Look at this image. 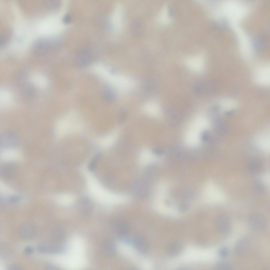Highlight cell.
I'll list each match as a JSON object with an SVG mask.
<instances>
[{"label":"cell","mask_w":270,"mask_h":270,"mask_svg":"<svg viewBox=\"0 0 270 270\" xmlns=\"http://www.w3.org/2000/svg\"><path fill=\"white\" fill-rule=\"evenodd\" d=\"M59 1L57 0H46L45 2L46 7L49 8H54L58 7L59 4Z\"/></svg>","instance_id":"obj_23"},{"label":"cell","mask_w":270,"mask_h":270,"mask_svg":"<svg viewBox=\"0 0 270 270\" xmlns=\"http://www.w3.org/2000/svg\"><path fill=\"white\" fill-rule=\"evenodd\" d=\"M16 139L13 134L7 133L2 135V146L9 147L13 146L16 143Z\"/></svg>","instance_id":"obj_18"},{"label":"cell","mask_w":270,"mask_h":270,"mask_svg":"<svg viewBox=\"0 0 270 270\" xmlns=\"http://www.w3.org/2000/svg\"><path fill=\"white\" fill-rule=\"evenodd\" d=\"M77 205L79 211L83 214H89L93 210V203L91 200L87 197H85L80 198L78 200Z\"/></svg>","instance_id":"obj_7"},{"label":"cell","mask_w":270,"mask_h":270,"mask_svg":"<svg viewBox=\"0 0 270 270\" xmlns=\"http://www.w3.org/2000/svg\"><path fill=\"white\" fill-rule=\"evenodd\" d=\"M131 28L134 34L140 35L144 31L145 27L143 21L141 19L137 18L132 23Z\"/></svg>","instance_id":"obj_17"},{"label":"cell","mask_w":270,"mask_h":270,"mask_svg":"<svg viewBox=\"0 0 270 270\" xmlns=\"http://www.w3.org/2000/svg\"><path fill=\"white\" fill-rule=\"evenodd\" d=\"M24 251V252L26 254H31L33 253L34 249L32 247L28 246L25 248Z\"/></svg>","instance_id":"obj_30"},{"label":"cell","mask_w":270,"mask_h":270,"mask_svg":"<svg viewBox=\"0 0 270 270\" xmlns=\"http://www.w3.org/2000/svg\"><path fill=\"white\" fill-rule=\"evenodd\" d=\"M36 228L33 225L28 223H25L19 226L18 233L22 238L29 239L33 238L36 234Z\"/></svg>","instance_id":"obj_2"},{"label":"cell","mask_w":270,"mask_h":270,"mask_svg":"<svg viewBox=\"0 0 270 270\" xmlns=\"http://www.w3.org/2000/svg\"><path fill=\"white\" fill-rule=\"evenodd\" d=\"M45 267L48 270H60V267L54 264L47 263L45 264Z\"/></svg>","instance_id":"obj_25"},{"label":"cell","mask_w":270,"mask_h":270,"mask_svg":"<svg viewBox=\"0 0 270 270\" xmlns=\"http://www.w3.org/2000/svg\"><path fill=\"white\" fill-rule=\"evenodd\" d=\"M133 241L134 247L138 251L143 253L147 251V242L143 236L140 235H136L134 237Z\"/></svg>","instance_id":"obj_13"},{"label":"cell","mask_w":270,"mask_h":270,"mask_svg":"<svg viewBox=\"0 0 270 270\" xmlns=\"http://www.w3.org/2000/svg\"><path fill=\"white\" fill-rule=\"evenodd\" d=\"M19 88L21 94L26 97H32L35 93V87L28 82H22L19 85Z\"/></svg>","instance_id":"obj_14"},{"label":"cell","mask_w":270,"mask_h":270,"mask_svg":"<svg viewBox=\"0 0 270 270\" xmlns=\"http://www.w3.org/2000/svg\"><path fill=\"white\" fill-rule=\"evenodd\" d=\"M134 193L141 197L147 195L148 193L149 189L147 183L143 180H138L135 181L132 186Z\"/></svg>","instance_id":"obj_8"},{"label":"cell","mask_w":270,"mask_h":270,"mask_svg":"<svg viewBox=\"0 0 270 270\" xmlns=\"http://www.w3.org/2000/svg\"><path fill=\"white\" fill-rule=\"evenodd\" d=\"M101 250L102 253L104 257L107 258L110 257L115 253L116 246L113 242L106 240L104 241L102 244Z\"/></svg>","instance_id":"obj_10"},{"label":"cell","mask_w":270,"mask_h":270,"mask_svg":"<svg viewBox=\"0 0 270 270\" xmlns=\"http://www.w3.org/2000/svg\"><path fill=\"white\" fill-rule=\"evenodd\" d=\"M55 42L51 38H42L36 40L33 45V50L34 53L38 56L46 54L50 49L55 46Z\"/></svg>","instance_id":"obj_1"},{"label":"cell","mask_w":270,"mask_h":270,"mask_svg":"<svg viewBox=\"0 0 270 270\" xmlns=\"http://www.w3.org/2000/svg\"><path fill=\"white\" fill-rule=\"evenodd\" d=\"M186 64L189 68L192 70L199 72L203 70L204 66V62L203 57L196 56L189 58L186 61Z\"/></svg>","instance_id":"obj_4"},{"label":"cell","mask_w":270,"mask_h":270,"mask_svg":"<svg viewBox=\"0 0 270 270\" xmlns=\"http://www.w3.org/2000/svg\"><path fill=\"white\" fill-rule=\"evenodd\" d=\"M216 269L220 270H230L233 269V267L230 263L226 262H221L218 263L216 265Z\"/></svg>","instance_id":"obj_20"},{"label":"cell","mask_w":270,"mask_h":270,"mask_svg":"<svg viewBox=\"0 0 270 270\" xmlns=\"http://www.w3.org/2000/svg\"><path fill=\"white\" fill-rule=\"evenodd\" d=\"M16 172L15 166L11 163H4L1 167L0 176L2 179L5 180H8L13 178Z\"/></svg>","instance_id":"obj_5"},{"label":"cell","mask_w":270,"mask_h":270,"mask_svg":"<svg viewBox=\"0 0 270 270\" xmlns=\"http://www.w3.org/2000/svg\"><path fill=\"white\" fill-rule=\"evenodd\" d=\"M114 229L116 233L121 237H125L127 235L129 230L128 226L124 221L120 220L115 223Z\"/></svg>","instance_id":"obj_16"},{"label":"cell","mask_w":270,"mask_h":270,"mask_svg":"<svg viewBox=\"0 0 270 270\" xmlns=\"http://www.w3.org/2000/svg\"><path fill=\"white\" fill-rule=\"evenodd\" d=\"M229 250L228 248L226 247H223L220 249L219 254L221 257L224 258L227 257L228 254Z\"/></svg>","instance_id":"obj_26"},{"label":"cell","mask_w":270,"mask_h":270,"mask_svg":"<svg viewBox=\"0 0 270 270\" xmlns=\"http://www.w3.org/2000/svg\"><path fill=\"white\" fill-rule=\"evenodd\" d=\"M37 249L39 252L45 254H61L65 253L66 251V248L63 246L45 244L38 245Z\"/></svg>","instance_id":"obj_3"},{"label":"cell","mask_w":270,"mask_h":270,"mask_svg":"<svg viewBox=\"0 0 270 270\" xmlns=\"http://www.w3.org/2000/svg\"><path fill=\"white\" fill-rule=\"evenodd\" d=\"M103 96L104 99L108 101H110L113 98L112 91L109 89H105L103 91Z\"/></svg>","instance_id":"obj_24"},{"label":"cell","mask_w":270,"mask_h":270,"mask_svg":"<svg viewBox=\"0 0 270 270\" xmlns=\"http://www.w3.org/2000/svg\"><path fill=\"white\" fill-rule=\"evenodd\" d=\"M19 200V197L16 196H12L9 197V201L11 203L15 204L18 202Z\"/></svg>","instance_id":"obj_29"},{"label":"cell","mask_w":270,"mask_h":270,"mask_svg":"<svg viewBox=\"0 0 270 270\" xmlns=\"http://www.w3.org/2000/svg\"><path fill=\"white\" fill-rule=\"evenodd\" d=\"M64 237V231L62 227L55 226L52 228L50 236L52 242L55 243H59L63 240Z\"/></svg>","instance_id":"obj_11"},{"label":"cell","mask_w":270,"mask_h":270,"mask_svg":"<svg viewBox=\"0 0 270 270\" xmlns=\"http://www.w3.org/2000/svg\"><path fill=\"white\" fill-rule=\"evenodd\" d=\"M63 21L65 23H69L71 21V18L69 15H66L63 17Z\"/></svg>","instance_id":"obj_32"},{"label":"cell","mask_w":270,"mask_h":270,"mask_svg":"<svg viewBox=\"0 0 270 270\" xmlns=\"http://www.w3.org/2000/svg\"><path fill=\"white\" fill-rule=\"evenodd\" d=\"M23 267L21 265L17 264L11 265L7 268V269L9 270H17L22 269Z\"/></svg>","instance_id":"obj_28"},{"label":"cell","mask_w":270,"mask_h":270,"mask_svg":"<svg viewBox=\"0 0 270 270\" xmlns=\"http://www.w3.org/2000/svg\"><path fill=\"white\" fill-rule=\"evenodd\" d=\"M101 156V154L98 153L89 162L88 165V169L90 171H93L95 169L97 162Z\"/></svg>","instance_id":"obj_21"},{"label":"cell","mask_w":270,"mask_h":270,"mask_svg":"<svg viewBox=\"0 0 270 270\" xmlns=\"http://www.w3.org/2000/svg\"><path fill=\"white\" fill-rule=\"evenodd\" d=\"M250 247L249 241L247 238H243L236 243L234 246V250L239 255H243L248 251Z\"/></svg>","instance_id":"obj_9"},{"label":"cell","mask_w":270,"mask_h":270,"mask_svg":"<svg viewBox=\"0 0 270 270\" xmlns=\"http://www.w3.org/2000/svg\"><path fill=\"white\" fill-rule=\"evenodd\" d=\"M257 79L259 81L263 83H267L268 81V71H262L260 73L258 74V76H257Z\"/></svg>","instance_id":"obj_22"},{"label":"cell","mask_w":270,"mask_h":270,"mask_svg":"<svg viewBox=\"0 0 270 270\" xmlns=\"http://www.w3.org/2000/svg\"><path fill=\"white\" fill-rule=\"evenodd\" d=\"M181 249V246L179 244L176 243H173L168 247V253L170 256H174L180 253Z\"/></svg>","instance_id":"obj_19"},{"label":"cell","mask_w":270,"mask_h":270,"mask_svg":"<svg viewBox=\"0 0 270 270\" xmlns=\"http://www.w3.org/2000/svg\"><path fill=\"white\" fill-rule=\"evenodd\" d=\"M154 170L155 169L153 168V167H149L146 169L145 174L149 178L153 179L154 173Z\"/></svg>","instance_id":"obj_27"},{"label":"cell","mask_w":270,"mask_h":270,"mask_svg":"<svg viewBox=\"0 0 270 270\" xmlns=\"http://www.w3.org/2000/svg\"><path fill=\"white\" fill-rule=\"evenodd\" d=\"M249 223L251 227L257 230L263 229L266 225V221L262 216L258 214H254L249 218Z\"/></svg>","instance_id":"obj_6"},{"label":"cell","mask_w":270,"mask_h":270,"mask_svg":"<svg viewBox=\"0 0 270 270\" xmlns=\"http://www.w3.org/2000/svg\"><path fill=\"white\" fill-rule=\"evenodd\" d=\"M7 41V39L6 36L2 35H1L0 39V46L3 47L6 44Z\"/></svg>","instance_id":"obj_31"},{"label":"cell","mask_w":270,"mask_h":270,"mask_svg":"<svg viewBox=\"0 0 270 270\" xmlns=\"http://www.w3.org/2000/svg\"><path fill=\"white\" fill-rule=\"evenodd\" d=\"M215 224L216 228L219 231L222 233H225L227 232L230 228L231 220L226 216H222L218 219Z\"/></svg>","instance_id":"obj_12"},{"label":"cell","mask_w":270,"mask_h":270,"mask_svg":"<svg viewBox=\"0 0 270 270\" xmlns=\"http://www.w3.org/2000/svg\"><path fill=\"white\" fill-rule=\"evenodd\" d=\"M91 54L88 51H84L80 52L76 58L77 65L80 67L87 66L91 60Z\"/></svg>","instance_id":"obj_15"}]
</instances>
